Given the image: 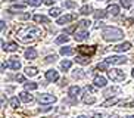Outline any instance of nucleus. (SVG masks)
Returning a JSON list of instances; mask_svg holds the SVG:
<instances>
[{"label":"nucleus","instance_id":"obj_16","mask_svg":"<svg viewBox=\"0 0 134 118\" xmlns=\"http://www.w3.org/2000/svg\"><path fill=\"white\" fill-rule=\"evenodd\" d=\"M80 92H81V89H80L78 86H71L69 89H68V94H69V98H77L80 94Z\"/></svg>","mask_w":134,"mask_h":118},{"label":"nucleus","instance_id":"obj_1","mask_svg":"<svg viewBox=\"0 0 134 118\" xmlns=\"http://www.w3.org/2000/svg\"><path fill=\"white\" fill-rule=\"evenodd\" d=\"M40 35H41V30H40V28L27 25V27L21 28L19 31H18L16 37H18V40L22 41V43H31V41L38 39Z\"/></svg>","mask_w":134,"mask_h":118},{"label":"nucleus","instance_id":"obj_46","mask_svg":"<svg viewBox=\"0 0 134 118\" xmlns=\"http://www.w3.org/2000/svg\"><path fill=\"white\" fill-rule=\"evenodd\" d=\"M2 106H4V94H2Z\"/></svg>","mask_w":134,"mask_h":118},{"label":"nucleus","instance_id":"obj_9","mask_svg":"<svg viewBox=\"0 0 134 118\" xmlns=\"http://www.w3.org/2000/svg\"><path fill=\"white\" fill-rule=\"evenodd\" d=\"M46 80H47L49 83H55L59 80V74H58V71L56 69H49L46 71Z\"/></svg>","mask_w":134,"mask_h":118},{"label":"nucleus","instance_id":"obj_21","mask_svg":"<svg viewBox=\"0 0 134 118\" xmlns=\"http://www.w3.org/2000/svg\"><path fill=\"white\" fill-rule=\"evenodd\" d=\"M74 49H72L71 46H66V47H62L60 49V55H63V56H69V55H74Z\"/></svg>","mask_w":134,"mask_h":118},{"label":"nucleus","instance_id":"obj_20","mask_svg":"<svg viewBox=\"0 0 134 118\" xmlns=\"http://www.w3.org/2000/svg\"><path fill=\"white\" fill-rule=\"evenodd\" d=\"M91 12H93V8H91L90 4H84V6H81V9H80V13H81V15H90Z\"/></svg>","mask_w":134,"mask_h":118},{"label":"nucleus","instance_id":"obj_39","mask_svg":"<svg viewBox=\"0 0 134 118\" xmlns=\"http://www.w3.org/2000/svg\"><path fill=\"white\" fill-rule=\"evenodd\" d=\"M16 81H19V83H25V78H24V75H16L15 77Z\"/></svg>","mask_w":134,"mask_h":118},{"label":"nucleus","instance_id":"obj_31","mask_svg":"<svg viewBox=\"0 0 134 118\" xmlns=\"http://www.w3.org/2000/svg\"><path fill=\"white\" fill-rule=\"evenodd\" d=\"M83 102L86 103V105H88V103L91 105V103L96 102V98H94V96H87V94H86V96L83 98Z\"/></svg>","mask_w":134,"mask_h":118},{"label":"nucleus","instance_id":"obj_30","mask_svg":"<svg viewBox=\"0 0 134 118\" xmlns=\"http://www.w3.org/2000/svg\"><path fill=\"white\" fill-rule=\"evenodd\" d=\"M60 12H62V10H60L59 8H52L49 13H50V16H52V18H58V16L60 15Z\"/></svg>","mask_w":134,"mask_h":118},{"label":"nucleus","instance_id":"obj_47","mask_svg":"<svg viewBox=\"0 0 134 118\" xmlns=\"http://www.w3.org/2000/svg\"><path fill=\"white\" fill-rule=\"evenodd\" d=\"M77 118H88V117H86V115H80V117H77Z\"/></svg>","mask_w":134,"mask_h":118},{"label":"nucleus","instance_id":"obj_2","mask_svg":"<svg viewBox=\"0 0 134 118\" xmlns=\"http://www.w3.org/2000/svg\"><path fill=\"white\" fill-rule=\"evenodd\" d=\"M102 35L106 41H116V40H121L124 37V31L115 27H106L103 30Z\"/></svg>","mask_w":134,"mask_h":118},{"label":"nucleus","instance_id":"obj_18","mask_svg":"<svg viewBox=\"0 0 134 118\" xmlns=\"http://www.w3.org/2000/svg\"><path fill=\"white\" fill-rule=\"evenodd\" d=\"M114 93H121V89H119V87H110V89H106V90H105V96H106V98H112Z\"/></svg>","mask_w":134,"mask_h":118},{"label":"nucleus","instance_id":"obj_5","mask_svg":"<svg viewBox=\"0 0 134 118\" xmlns=\"http://www.w3.org/2000/svg\"><path fill=\"white\" fill-rule=\"evenodd\" d=\"M105 62H108L109 65H122V63L128 62V58H125V56H118V55H112V56H108V58L105 59Z\"/></svg>","mask_w":134,"mask_h":118},{"label":"nucleus","instance_id":"obj_37","mask_svg":"<svg viewBox=\"0 0 134 118\" xmlns=\"http://www.w3.org/2000/svg\"><path fill=\"white\" fill-rule=\"evenodd\" d=\"M27 4H30V6H40L41 0H27Z\"/></svg>","mask_w":134,"mask_h":118},{"label":"nucleus","instance_id":"obj_36","mask_svg":"<svg viewBox=\"0 0 134 118\" xmlns=\"http://www.w3.org/2000/svg\"><path fill=\"white\" fill-rule=\"evenodd\" d=\"M75 2H71V0H66V2H63V8H68V9H72L75 8Z\"/></svg>","mask_w":134,"mask_h":118},{"label":"nucleus","instance_id":"obj_33","mask_svg":"<svg viewBox=\"0 0 134 118\" xmlns=\"http://www.w3.org/2000/svg\"><path fill=\"white\" fill-rule=\"evenodd\" d=\"M108 65H109L108 62H102V63H99L97 67H96V71H108Z\"/></svg>","mask_w":134,"mask_h":118},{"label":"nucleus","instance_id":"obj_38","mask_svg":"<svg viewBox=\"0 0 134 118\" xmlns=\"http://www.w3.org/2000/svg\"><path fill=\"white\" fill-rule=\"evenodd\" d=\"M56 59H58V56H56V55H49L47 58H46V61H44V62H46V63H50V62H55Z\"/></svg>","mask_w":134,"mask_h":118},{"label":"nucleus","instance_id":"obj_6","mask_svg":"<svg viewBox=\"0 0 134 118\" xmlns=\"http://www.w3.org/2000/svg\"><path fill=\"white\" fill-rule=\"evenodd\" d=\"M88 39V31H87V28H83L80 27L74 31V40L75 41H84V40Z\"/></svg>","mask_w":134,"mask_h":118},{"label":"nucleus","instance_id":"obj_3","mask_svg":"<svg viewBox=\"0 0 134 118\" xmlns=\"http://www.w3.org/2000/svg\"><path fill=\"white\" fill-rule=\"evenodd\" d=\"M108 77H109L112 81H115V83H121V81H124L125 80V72L124 71H121V69H108Z\"/></svg>","mask_w":134,"mask_h":118},{"label":"nucleus","instance_id":"obj_24","mask_svg":"<svg viewBox=\"0 0 134 118\" xmlns=\"http://www.w3.org/2000/svg\"><path fill=\"white\" fill-rule=\"evenodd\" d=\"M9 105L12 106L13 109H16V108H19V105H21V99H18L16 96H13L10 100H9Z\"/></svg>","mask_w":134,"mask_h":118},{"label":"nucleus","instance_id":"obj_13","mask_svg":"<svg viewBox=\"0 0 134 118\" xmlns=\"http://www.w3.org/2000/svg\"><path fill=\"white\" fill-rule=\"evenodd\" d=\"M36 58H37V50L34 47H28L27 50H25V59L32 61V59H36Z\"/></svg>","mask_w":134,"mask_h":118},{"label":"nucleus","instance_id":"obj_32","mask_svg":"<svg viewBox=\"0 0 134 118\" xmlns=\"http://www.w3.org/2000/svg\"><path fill=\"white\" fill-rule=\"evenodd\" d=\"M37 87H38V84L37 83H25V90H36Z\"/></svg>","mask_w":134,"mask_h":118},{"label":"nucleus","instance_id":"obj_12","mask_svg":"<svg viewBox=\"0 0 134 118\" xmlns=\"http://www.w3.org/2000/svg\"><path fill=\"white\" fill-rule=\"evenodd\" d=\"M130 49H131L130 41H124V43H121V44H118V46L114 47L115 52H127V50H130Z\"/></svg>","mask_w":134,"mask_h":118},{"label":"nucleus","instance_id":"obj_41","mask_svg":"<svg viewBox=\"0 0 134 118\" xmlns=\"http://www.w3.org/2000/svg\"><path fill=\"white\" fill-rule=\"evenodd\" d=\"M43 2H44L46 4H49V6H52V4L55 3V0H43Z\"/></svg>","mask_w":134,"mask_h":118},{"label":"nucleus","instance_id":"obj_42","mask_svg":"<svg viewBox=\"0 0 134 118\" xmlns=\"http://www.w3.org/2000/svg\"><path fill=\"white\" fill-rule=\"evenodd\" d=\"M28 18H31L30 13H24V15H22V19H28Z\"/></svg>","mask_w":134,"mask_h":118},{"label":"nucleus","instance_id":"obj_28","mask_svg":"<svg viewBox=\"0 0 134 118\" xmlns=\"http://www.w3.org/2000/svg\"><path fill=\"white\" fill-rule=\"evenodd\" d=\"M68 40H69V37L68 35H59L58 39H56V44H63V43H68Z\"/></svg>","mask_w":134,"mask_h":118},{"label":"nucleus","instance_id":"obj_10","mask_svg":"<svg viewBox=\"0 0 134 118\" xmlns=\"http://www.w3.org/2000/svg\"><path fill=\"white\" fill-rule=\"evenodd\" d=\"M10 69H13V71H18V69H21V62L18 61V58H10L8 61V63H6Z\"/></svg>","mask_w":134,"mask_h":118},{"label":"nucleus","instance_id":"obj_27","mask_svg":"<svg viewBox=\"0 0 134 118\" xmlns=\"http://www.w3.org/2000/svg\"><path fill=\"white\" fill-rule=\"evenodd\" d=\"M25 6H27L25 3H16V4H12L9 10H10V12H12V10H22V9H25Z\"/></svg>","mask_w":134,"mask_h":118},{"label":"nucleus","instance_id":"obj_14","mask_svg":"<svg viewBox=\"0 0 134 118\" xmlns=\"http://www.w3.org/2000/svg\"><path fill=\"white\" fill-rule=\"evenodd\" d=\"M75 62L80 63V65H88V63L91 62L90 56H83V55H78L77 58H75Z\"/></svg>","mask_w":134,"mask_h":118},{"label":"nucleus","instance_id":"obj_44","mask_svg":"<svg viewBox=\"0 0 134 118\" xmlns=\"http://www.w3.org/2000/svg\"><path fill=\"white\" fill-rule=\"evenodd\" d=\"M52 106H44V108H40V111H49Z\"/></svg>","mask_w":134,"mask_h":118},{"label":"nucleus","instance_id":"obj_26","mask_svg":"<svg viewBox=\"0 0 134 118\" xmlns=\"http://www.w3.org/2000/svg\"><path fill=\"white\" fill-rule=\"evenodd\" d=\"M115 103H118V98H109L108 100H105V102L102 103V106H112V105H115Z\"/></svg>","mask_w":134,"mask_h":118},{"label":"nucleus","instance_id":"obj_11","mask_svg":"<svg viewBox=\"0 0 134 118\" xmlns=\"http://www.w3.org/2000/svg\"><path fill=\"white\" fill-rule=\"evenodd\" d=\"M93 83H94V86L96 87H106V78H105V77H102V75H96L94 77V80H93Z\"/></svg>","mask_w":134,"mask_h":118},{"label":"nucleus","instance_id":"obj_48","mask_svg":"<svg viewBox=\"0 0 134 118\" xmlns=\"http://www.w3.org/2000/svg\"><path fill=\"white\" fill-rule=\"evenodd\" d=\"M125 118H134V115H128V117H125Z\"/></svg>","mask_w":134,"mask_h":118},{"label":"nucleus","instance_id":"obj_17","mask_svg":"<svg viewBox=\"0 0 134 118\" xmlns=\"http://www.w3.org/2000/svg\"><path fill=\"white\" fill-rule=\"evenodd\" d=\"M108 13L112 16H118L119 15V6H116V4H109L108 6Z\"/></svg>","mask_w":134,"mask_h":118},{"label":"nucleus","instance_id":"obj_29","mask_svg":"<svg viewBox=\"0 0 134 118\" xmlns=\"http://www.w3.org/2000/svg\"><path fill=\"white\" fill-rule=\"evenodd\" d=\"M71 65H72V62H71V61H68V59L60 62V68H62L63 71H68L69 68H71Z\"/></svg>","mask_w":134,"mask_h":118},{"label":"nucleus","instance_id":"obj_43","mask_svg":"<svg viewBox=\"0 0 134 118\" xmlns=\"http://www.w3.org/2000/svg\"><path fill=\"white\" fill-rule=\"evenodd\" d=\"M93 118H103V115H102V114H97V112H96V114H93Z\"/></svg>","mask_w":134,"mask_h":118},{"label":"nucleus","instance_id":"obj_49","mask_svg":"<svg viewBox=\"0 0 134 118\" xmlns=\"http://www.w3.org/2000/svg\"><path fill=\"white\" fill-rule=\"evenodd\" d=\"M131 74H133V77H134V68H133V71H131Z\"/></svg>","mask_w":134,"mask_h":118},{"label":"nucleus","instance_id":"obj_19","mask_svg":"<svg viewBox=\"0 0 134 118\" xmlns=\"http://www.w3.org/2000/svg\"><path fill=\"white\" fill-rule=\"evenodd\" d=\"M25 74H27L28 77H36V75L38 74V69H37L36 67H27L25 68Z\"/></svg>","mask_w":134,"mask_h":118},{"label":"nucleus","instance_id":"obj_35","mask_svg":"<svg viewBox=\"0 0 134 118\" xmlns=\"http://www.w3.org/2000/svg\"><path fill=\"white\" fill-rule=\"evenodd\" d=\"M119 3H121L122 8H125V9L131 8V0H119Z\"/></svg>","mask_w":134,"mask_h":118},{"label":"nucleus","instance_id":"obj_8","mask_svg":"<svg viewBox=\"0 0 134 118\" xmlns=\"http://www.w3.org/2000/svg\"><path fill=\"white\" fill-rule=\"evenodd\" d=\"M75 18H77V15H75V13H69V15H65V16H60V18H58L56 24H58V25H65V24L74 21Z\"/></svg>","mask_w":134,"mask_h":118},{"label":"nucleus","instance_id":"obj_34","mask_svg":"<svg viewBox=\"0 0 134 118\" xmlns=\"http://www.w3.org/2000/svg\"><path fill=\"white\" fill-rule=\"evenodd\" d=\"M84 72H81V69H75L74 72H72V77H74V78H83L84 77Z\"/></svg>","mask_w":134,"mask_h":118},{"label":"nucleus","instance_id":"obj_45","mask_svg":"<svg viewBox=\"0 0 134 118\" xmlns=\"http://www.w3.org/2000/svg\"><path fill=\"white\" fill-rule=\"evenodd\" d=\"M125 105H127V106H130V108H134V102H127Z\"/></svg>","mask_w":134,"mask_h":118},{"label":"nucleus","instance_id":"obj_15","mask_svg":"<svg viewBox=\"0 0 134 118\" xmlns=\"http://www.w3.org/2000/svg\"><path fill=\"white\" fill-rule=\"evenodd\" d=\"M19 99L22 100V102H25V103H31L32 100H34V98H32L31 94H28L27 92H21V93H19Z\"/></svg>","mask_w":134,"mask_h":118},{"label":"nucleus","instance_id":"obj_22","mask_svg":"<svg viewBox=\"0 0 134 118\" xmlns=\"http://www.w3.org/2000/svg\"><path fill=\"white\" fill-rule=\"evenodd\" d=\"M32 19L36 21V22H43V24H49V18L47 16H44V15H34L32 16Z\"/></svg>","mask_w":134,"mask_h":118},{"label":"nucleus","instance_id":"obj_40","mask_svg":"<svg viewBox=\"0 0 134 118\" xmlns=\"http://www.w3.org/2000/svg\"><path fill=\"white\" fill-rule=\"evenodd\" d=\"M4 28H6V22H4V21H2V22H0V30H2V31H4Z\"/></svg>","mask_w":134,"mask_h":118},{"label":"nucleus","instance_id":"obj_23","mask_svg":"<svg viewBox=\"0 0 134 118\" xmlns=\"http://www.w3.org/2000/svg\"><path fill=\"white\" fill-rule=\"evenodd\" d=\"M3 50H4V52H16V50H18V44L12 41V43L6 44V46L3 47Z\"/></svg>","mask_w":134,"mask_h":118},{"label":"nucleus","instance_id":"obj_25","mask_svg":"<svg viewBox=\"0 0 134 118\" xmlns=\"http://www.w3.org/2000/svg\"><path fill=\"white\" fill-rule=\"evenodd\" d=\"M108 16V12H105V10H94V18L96 19H103V18H106Z\"/></svg>","mask_w":134,"mask_h":118},{"label":"nucleus","instance_id":"obj_4","mask_svg":"<svg viewBox=\"0 0 134 118\" xmlns=\"http://www.w3.org/2000/svg\"><path fill=\"white\" fill-rule=\"evenodd\" d=\"M37 100H38V103H41V105H50V103H55L56 100H58V98H56L55 94H50V93H41L37 98Z\"/></svg>","mask_w":134,"mask_h":118},{"label":"nucleus","instance_id":"obj_7","mask_svg":"<svg viewBox=\"0 0 134 118\" xmlns=\"http://www.w3.org/2000/svg\"><path fill=\"white\" fill-rule=\"evenodd\" d=\"M78 52L81 53V55L91 56L93 53H96V46H80L78 47Z\"/></svg>","mask_w":134,"mask_h":118}]
</instances>
